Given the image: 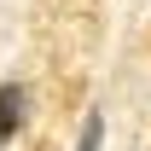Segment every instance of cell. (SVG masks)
<instances>
[{"mask_svg":"<svg viewBox=\"0 0 151 151\" xmlns=\"http://www.w3.org/2000/svg\"><path fill=\"white\" fill-rule=\"evenodd\" d=\"M23 122H29V87L23 81H6L0 87V145H12L23 134Z\"/></svg>","mask_w":151,"mask_h":151,"instance_id":"cell-1","label":"cell"},{"mask_svg":"<svg viewBox=\"0 0 151 151\" xmlns=\"http://www.w3.org/2000/svg\"><path fill=\"white\" fill-rule=\"evenodd\" d=\"M105 145V116L87 111V122H81V134H76V151H99Z\"/></svg>","mask_w":151,"mask_h":151,"instance_id":"cell-2","label":"cell"}]
</instances>
